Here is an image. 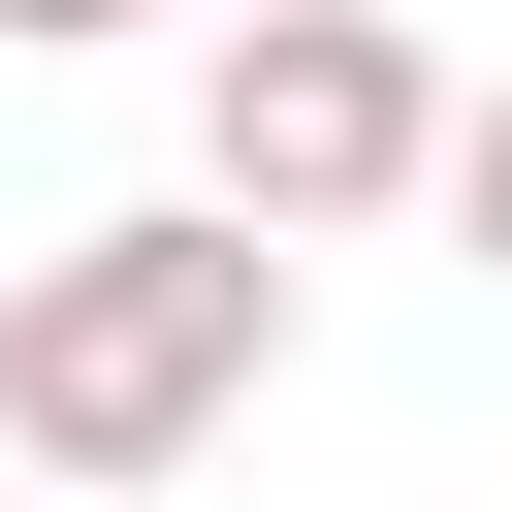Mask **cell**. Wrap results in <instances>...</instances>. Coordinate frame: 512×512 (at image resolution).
I'll return each mask as SVG.
<instances>
[{"label": "cell", "mask_w": 512, "mask_h": 512, "mask_svg": "<svg viewBox=\"0 0 512 512\" xmlns=\"http://www.w3.org/2000/svg\"><path fill=\"white\" fill-rule=\"evenodd\" d=\"M32 512H96V480H32Z\"/></svg>", "instance_id": "5b68a950"}, {"label": "cell", "mask_w": 512, "mask_h": 512, "mask_svg": "<svg viewBox=\"0 0 512 512\" xmlns=\"http://www.w3.org/2000/svg\"><path fill=\"white\" fill-rule=\"evenodd\" d=\"M0 32H160V0H0Z\"/></svg>", "instance_id": "277c9868"}, {"label": "cell", "mask_w": 512, "mask_h": 512, "mask_svg": "<svg viewBox=\"0 0 512 512\" xmlns=\"http://www.w3.org/2000/svg\"><path fill=\"white\" fill-rule=\"evenodd\" d=\"M288 384V224H224V192H160V224H64V256H0V480H192L224 416Z\"/></svg>", "instance_id": "6da1fadb"}, {"label": "cell", "mask_w": 512, "mask_h": 512, "mask_svg": "<svg viewBox=\"0 0 512 512\" xmlns=\"http://www.w3.org/2000/svg\"><path fill=\"white\" fill-rule=\"evenodd\" d=\"M192 192L224 224H416L448 192V64H416V0H224V64H192Z\"/></svg>", "instance_id": "7a4b0ae2"}, {"label": "cell", "mask_w": 512, "mask_h": 512, "mask_svg": "<svg viewBox=\"0 0 512 512\" xmlns=\"http://www.w3.org/2000/svg\"><path fill=\"white\" fill-rule=\"evenodd\" d=\"M448 224H480V288H512V96H448Z\"/></svg>", "instance_id": "3957f363"}]
</instances>
